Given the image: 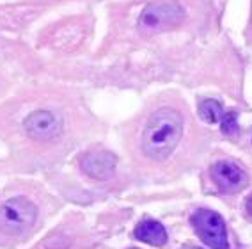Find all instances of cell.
I'll return each mask as SVG.
<instances>
[{
  "label": "cell",
  "mask_w": 252,
  "mask_h": 249,
  "mask_svg": "<svg viewBox=\"0 0 252 249\" xmlns=\"http://www.w3.org/2000/svg\"><path fill=\"white\" fill-rule=\"evenodd\" d=\"M192 226L195 233L208 248L212 249H229L227 240V226L220 213L208 209H199L192 215Z\"/></svg>",
  "instance_id": "277c9868"
},
{
  "label": "cell",
  "mask_w": 252,
  "mask_h": 249,
  "mask_svg": "<svg viewBox=\"0 0 252 249\" xmlns=\"http://www.w3.org/2000/svg\"><path fill=\"white\" fill-rule=\"evenodd\" d=\"M185 18V11L176 0H157L142 9L139 16V31L144 36H155L160 32L178 27Z\"/></svg>",
  "instance_id": "7a4b0ae2"
},
{
  "label": "cell",
  "mask_w": 252,
  "mask_h": 249,
  "mask_svg": "<svg viewBox=\"0 0 252 249\" xmlns=\"http://www.w3.org/2000/svg\"><path fill=\"white\" fill-rule=\"evenodd\" d=\"M37 219V207L31 199L18 196L0 205V228L7 235H20L34 226Z\"/></svg>",
  "instance_id": "3957f363"
},
{
  "label": "cell",
  "mask_w": 252,
  "mask_h": 249,
  "mask_svg": "<svg viewBox=\"0 0 252 249\" xmlns=\"http://www.w3.org/2000/svg\"><path fill=\"white\" fill-rule=\"evenodd\" d=\"M212 178L215 185L227 194L240 192L247 187L249 177L240 166H236L231 160H219L212 166Z\"/></svg>",
  "instance_id": "8992f818"
},
{
  "label": "cell",
  "mask_w": 252,
  "mask_h": 249,
  "mask_svg": "<svg viewBox=\"0 0 252 249\" xmlns=\"http://www.w3.org/2000/svg\"><path fill=\"white\" fill-rule=\"evenodd\" d=\"M199 116L210 125H215V123L222 121L224 109H222L220 102H217V100H203L199 104Z\"/></svg>",
  "instance_id": "9c48e42d"
},
{
  "label": "cell",
  "mask_w": 252,
  "mask_h": 249,
  "mask_svg": "<svg viewBox=\"0 0 252 249\" xmlns=\"http://www.w3.org/2000/svg\"><path fill=\"white\" fill-rule=\"evenodd\" d=\"M80 166L84 173L93 180H108L116 171L117 157L107 149H98L84 155Z\"/></svg>",
  "instance_id": "52a82bcc"
},
{
  "label": "cell",
  "mask_w": 252,
  "mask_h": 249,
  "mask_svg": "<svg viewBox=\"0 0 252 249\" xmlns=\"http://www.w3.org/2000/svg\"><path fill=\"white\" fill-rule=\"evenodd\" d=\"M222 132L225 136H234L238 132V121L234 112H227L222 116Z\"/></svg>",
  "instance_id": "30bf717a"
},
{
  "label": "cell",
  "mask_w": 252,
  "mask_h": 249,
  "mask_svg": "<svg viewBox=\"0 0 252 249\" xmlns=\"http://www.w3.org/2000/svg\"><path fill=\"white\" fill-rule=\"evenodd\" d=\"M23 127H25L29 137L46 142V141H52L63 134L64 123L59 114L50 112V110H36V112L29 114V118L23 121Z\"/></svg>",
  "instance_id": "5b68a950"
},
{
  "label": "cell",
  "mask_w": 252,
  "mask_h": 249,
  "mask_svg": "<svg viewBox=\"0 0 252 249\" xmlns=\"http://www.w3.org/2000/svg\"><path fill=\"white\" fill-rule=\"evenodd\" d=\"M131 249H135V248H131Z\"/></svg>",
  "instance_id": "4fadbf2b"
},
{
  "label": "cell",
  "mask_w": 252,
  "mask_h": 249,
  "mask_svg": "<svg viewBox=\"0 0 252 249\" xmlns=\"http://www.w3.org/2000/svg\"><path fill=\"white\" fill-rule=\"evenodd\" d=\"M135 237L140 242H146L149 246H163L167 242V231L162 222L155 221V219H144L139 222L135 228Z\"/></svg>",
  "instance_id": "ba28073f"
},
{
  "label": "cell",
  "mask_w": 252,
  "mask_h": 249,
  "mask_svg": "<svg viewBox=\"0 0 252 249\" xmlns=\"http://www.w3.org/2000/svg\"><path fill=\"white\" fill-rule=\"evenodd\" d=\"M183 249H199V248H183Z\"/></svg>",
  "instance_id": "7c38bea8"
},
{
  "label": "cell",
  "mask_w": 252,
  "mask_h": 249,
  "mask_svg": "<svg viewBox=\"0 0 252 249\" xmlns=\"http://www.w3.org/2000/svg\"><path fill=\"white\" fill-rule=\"evenodd\" d=\"M245 209H247V213H251V215H252V194L247 198V203H245Z\"/></svg>",
  "instance_id": "8fae6325"
},
{
  "label": "cell",
  "mask_w": 252,
  "mask_h": 249,
  "mask_svg": "<svg viewBox=\"0 0 252 249\" xmlns=\"http://www.w3.org/2000/svg\"><path fill=\"white\" fill-rule=\"evenodd\" d=\"M183 137V118L169 107H162L149 118L142 134V149L149 159L165 160Z\"/></svg>",
  "instance_id": "6da1fadb"
}]
</instances>
